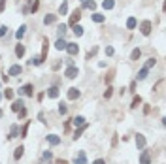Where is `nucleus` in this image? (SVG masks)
I'll use <instances>...</instances> for the list:
<instances>
[{"label":"nucleus","mask_w":166,"mask_h":164,"mask_svg":"<svg viewBox=\"0 0 166 164\" xmlns=\"http://www.w3.org/2000/svg\"><path fill=\"white\" fill-rule=\"evenodd\" d=\"M66 44H68V42H64V38H58V40L55 42V49L64 51V49H66Z\"/></svg>","instance_id":"13"},{"label":"nucleus","mask_w":166,"mask_h":164,"mask_svg":"<svg viewBox=\"0 0 166 164\" xmlns=\"http://www.w3.org/2000/svg\"><path fill=\"white\" fill-rule=\"evenodd\" d=\"M0 87H2V83H0Z\"/></svg>","instance_id":"56"},{"label":"nucleus","mask_w":166,"mask_h":164,"mask_svg":"<svg viewBox=\"0 0 166 164\" xmlns=\"http://www.w3.org/2000/svg\"><path fill=\"white\" fill-rule=\"evenodd\" d=\"M17 94L32 96V94H34V85H32V83H27V85H23L21 89H17Z\"/></svg>","instance_id":"2"},{"label":"nucleus","mask_w":166,"mask_h":164,"mask_svg":"<svg viewBox=\"0 0 166 164\" xmlns=\"http://www.w3.org/2000/svg\"><path fill=\"white\" fill-rule=\"evenodd\" d=\"M136 147L138 149H145V136L144 134H136Z\"/></svg>","instance_id":"11"},{"label":"nucleus","mask_w":166,"mask_h":164,"mask_svg":"<svg viewBox=\"0 0 166 164\" xmlns=\"http://www.w3.org/2000/svg\"><path fill=\"white\" fill-rule=\"evenodd\" d=\"M162 85H164V79H161V81H159L157 85L153 87V91H161V89H162Z\"/></svg>","instance_id":"40"},{"label":"nucleus","mask_w":166,"mask_h":164,"mask_svg":"<svg viewBox=\"0 0 166 164\" xmlns=\"http://www.w3.org/2000/svg\"><path fill=\"white\" fill-rule=\"evenodd\" d=\"M134 89H136V81H132V83H130V89H128V91L134 92Z\"/></svg>","instance_id":"48"},{"label":"nucleus","mask_w":166,"mask_h":164,"mask_svg":"<svg viewBox=\"0 0 166 164\" xmlns=\"http://www.w3.org/2000/svg\"><path fill=\"white\" fill-rule=\"evenodd\" d=\"M140 57H142V51H140L138 47H136V49L132 51V53H130V60H138Z\"/></svg>","instance_id":"26"},{"label":"nucleus","mask_w":166,"mask_h":164,"mask_svg":"<svg viewBox=\"0 0 166 164\" xmlns=\"http://www.w3.org/2000/svg\"><path fill=\"white\" fill-rule=\"evenodd\" d=\"M47 96L49 98H58V87H49L47 89Z\"/></svg>","instance_id":"15"},{"label":"nucleus","mask_w":166,"mask_h":164,"mask_svg":"<svg viewBox=\"0 0 166 164\" xmlns=\"http://www.w3.org/2000/svg\"><path fill=\"white\" fill-rule=\"evenodd\" d=\"M4 96H6V98H9V100H11V98H13V96H15L13 89H11V87H8V89H6V91H4Z\"/></svg>","instance_id":"31"},{"label":"nucleus","mask_w":166,"mask_h":164,"mask_svg":"<svg viewBox=\"0 0 166 164\" xmlns=\"http://www.w3.org/2000/svg\"><path fill=\"white\" fill-rule=\"evenodd\" d=\"M64 76H66L68 79L77 78V76H79V68H77V66H68V68L64 70Z\"/></svg>","instance_id":"4"},{"label":"nucleus","mask_w":166,"mask_h":164,"mask_svg":"<svg viewBox=\"0 0 166 164\" xmlns=\"http://www.w3.org/2000/svg\"><path fill=\"white\" fill-rule=\"evenodd\" d=\"M55 21H57V15H51V13H47L44 17V25H53Z\"/></svg>","instance_id":"16"},{"label":"nucleus","mask_w":166,"mask_h":164,"mask_svg":"<svg viewBox=\"0 0 166 164\" xmlns=\"http://www.w3.org/2000/svg\"><path fill=\"white\" fill-rule=\"evenodd\" d=\"M27 2H32V0H27Z\"/></svg>","instance_id":"55"},{"label":"nucleus","mask_w":166,"mask_h":164,"mask_svg":"<svg viewBox=\"0 0 166 164\" xmlns=\"http://www.w3.org/2000/svg\"><path fill=\"white\" fill-rule=\"evenodd\" d=\"M83 8H87V9L93 11V9L96 8V2H94V0H85V2H83Z\"/></svg>","instance_id":"23"},{"label":"nucleus","mask_w":166,"mask_h":164,"mask_svg":"<svg viewBox=\"0 0 166 164\" xmlns=\"http://www.w3.org/2000/svg\"><path fill=\"white\" fill-rule=\"evenodd\" d=\"M17 134H19V128H17V125H11V128H9V140L11 138H17Z\"/></svg>","instance_id":"22"},{"label":"nucleus","mask_w":166,"mask_h":164,"mask_svg":"<svg viewBox=\"0 0 166 164\" xmlns=\"http://www.w3.org/2000/svg\"><path fill=\"white\" fill-rule=\"evenodd\" d=\"M79 19H81V8H77V9H74V11H72V15H70V21H68V25H70V27H74V25H77V23H79Z\"/></svg>","instance_id":"3"},{"label":"nucleus","mask_w":166,"mask_h":164,"mask_svg":"<svg viewBox=\"0 0 166 164\" xmlns=\"http://www.w3.org/2000/svg\"><path fill=\"white\" fill-rule=\"evenodd\" d=\"M140 164H151V155H149V151H144V149H142V155H140Z\"/></svg>","instance_id":"9"},{"label":"nucleus","mask_w":166,"mask_h":164,"mask_svg":"<svg viewBox=\"0 0 166 164\" xmlns=\"http://www.w3.org/2000/svg\"><path fill=\"white\" fill-rule=\"evenodd\" d=\"M2 81H4V83H8V81H9V76H6V74H2Z\"/></svg>","instance_id":"50"},{"label":"nucleus","mask_w":166,"mask_h":164,"mask_svg":"<svg viewBox=\"0 0 166 164\" xmlns=\"http://www.w3.org/2000/svg\"><path fill=\"white\" fill-rule=\"evenodd\" d=\"M115 145H117V134L113 136V140H112V147H115Z\"/></svg>","instance_id":"51"},{"label":"nucleus","mask_w":166,"mask_h":164,"mask_svg":"<svg viewBox=\"0 0 166 164\" xmlns=\"http://www.w3.org/2000/svg\"><path fill=\"white\" fill-rule=\"evenodd\" d=\"M25 32H27V25H21V27H19V30L15 32V38H17V40H21V38L25 36Z\"/></svg>","instance_id":"18"},{"label":"nucleus","mask_w":166,"mask_h":164,"mask_svg":"<svg viewBox=\"0 0 166 164\" xmlns=\"http://www.w3.org/2000/svg\"><path fill=\"white\" fill-rule=\"evenodd\" d=\"M25 115H27V109H25V106H23V108L19 109V117L23 119V117H25Z\"/></svg>","instance_id":"42"},{"label":"nucleus","mask_w":166,"mask_h":164,"mask_svg":"<svg viewBox=\"0 0 166 164\" xmlns=\"http://www.w3.org/2000/svg\"><path fill=\"white\" fill-rule=\"evenodd\" d=\"M147 74H149V68H145V66H144V68H142V70L138 72V76H136V78H138L140 81H142V79H145V78H147Z\"/></svg>","instance_id":"20"},{"label":"nucleus","mask_w":166,"mask_h":164,"mask_svg":"<svg viewBox=\"0 0 166 164\" xmlns=\"http://www.w3.org/2000/svg\"><path fill=\"white\" fill-rule=\"evenodd\" d=\"M66 53L70 55V57H76V55L79 53V46H77L76 42H70V44H66Z\"/></svg>","instance_id":"5"},{"label":"nucleus","mask_w":166,"mask_h":164,"mask_svg":"<svg viewBox=\"0 0 166 164\" xmlns=\"http://www.w3.org/2000/svg\"><path fill=\"white\" fill-rule=\"evenodd\" d=\"M28 127H30V121H27V123H25V127L21 128V138H27V134H28Z\"/></svg>","instance_id":"30"},{"label":"nucleus","mask_w":166,"mask_h":164,"mask_svg":"<svg viewBox=\"0 0 166 164\" xmlns=\"http://www.w3.org/2000/svg\"><path fill=\"white\" fill-rule=\"evenodd\" d=\"M8 34V27H0V38Z\"/></svg>","instance_id":"41"},{"label":"nucleus","mask_w":166,"mask_h":164,"mask_svg":"<svg viewBox=\"0 0 166 164\" xmlns=\"http://www.w3.org/2000/svg\"><path fill=\"white\" fill-rule=\"evenodd\" d=\"M2 96H4V94H2V92H0V100H2Z\"/></svg>","instance_id":"53"},{"label":"nucleus","mask_w":166,"mask_h":164,"mask_svg":"<svg viewBox=\"0 0 166 164\" xmlns=\"http://www.w3.org/2000/svg\"><path fill=\"white\" fill-rule=\"evenodd\" d=\"M38 8H40V2H38V0H34V4H32L30 9H28V13H34V11H38Z\"/></svg>","instance_id":"36"},{"label":"nucleus","mask_w":166,"mask_h":164,"mask_svg":"<svg viewBox=\"0 0 166 164\" xmlns=\"http://www.w3.org/2000/svg\"><path fill=\"white\" fill-rule=\"evenodd\" d=\"M60 64H63L60 60H58V62H55V64H53V70H58V68H60Z\"/></svg>","instance_id":"49"},{"label":"nucleus","mask_w":166,"mask_h":164,"mask_svg":"<svg viewBox=\"0 0 166 164\" xmlns=\"http://www.w3.org/2000/svg\"><path fill=\"white\" fill-rule=\"evenodd\" d=\"M155 64H157V60H155V59H153V57H151V59H149L147 62H145V68H153Z\"/></svg>","instance_id":"39"},{"label":"nucleus","mask_w":166,"mask_h":164,"mask_svg":"<svg viewBox=\"0 0 166 164\" xmlns=\"http://www.w3.org/2000/svg\"><path fill=\"white\" fill-rule=\"evenodd\" d=\"M113 53H115V51H113V47H106V55H108V57H112Z\"/></svg>","instance_id":"43"},{"label":"nucleus","mask_w":166,"mask_h":164,"mask_svg":"<svg viewBox=\"0 0 166 164\" xmlns=\"http://www.w3.org/2000/svg\"><path fill=\"white\" fill-rule=\"evenodd\" d=\"M6 9V0H0V13Z\"/></svg>","instance_id":"44"},{"label":"nucleus","mask_w":166,"mask_h":164,"mask_svg":"<svg viewBox=\"0 0 166 164\" xmlns=\"http://www.w3.org/2000/svg\"><path fill=\"white\" fill-rule=\"evenodd\" d=\"M151 28H153V23L149 21V19L142 21V25H140V32H142L144 36H149V34H151Z\"/></svg>","instance_id":"1"},{"label":"nucleus","mask_w":166,"mask_h":164,"mask_svg":"<svg viewBox=\"0 0 166 164\" xmlns=\"http://www.w3.org/2000/svg\"><path fill=\"white\" fill-rule=\"evenodd\" d=\"M60 138L57 136V134H49V136H47V143H49V145H60Z\"/></svg>","instance_id":"12"},{"label":"nucleus","mask_w":166,"mask_h":164,"mask_svg":"<svg viewBox=\"0 0 166 164\" xmlns=\"http://www.w3.org/2000/svg\"><path fill=\"white\" fill-rule=\"evenodd\" d=\"M15 55H17L19 59H21L23 55H25V46H21V44H17V46H15Z\"/></svg>","instance_id":"25"},{"label":"nucleus","mask_w":166,"mask_h":164,"mask_svg":"<svg viewBox=\"0 0 166 164\" xmlns=\"http://www.w3.org/2000/svg\"><path fill=\"white\" fill-rule=\"evenodd\" d=\"M21 72H23L21 66H19V64H13V66H9L8 76H11V78H19V76H21Z\"/></svg>","instance_id":"7"},{"label":"nucleus","mask_w":166,"mask_h":164,"mask_svg":"<svg viewBox=\"0 0 166 164\" xmlns=\"http://www.w3.org/2000/svg\"><path fill=\"white\" fill-rule=\"evenodd\" d=\"M74 164H87V155L85 151H79L76 155V159H74Z\"/></svg>","instance_id":"8"},{"label":"nucleus","mask_w":166,"mask_h":164,"mask_svg":"<svg viewBox=\"0 0 166 164\" xmlns=\"http://www.w3.org/2000/svg\"><path fill=\"white\" fill-rule=\"evenodd\" d=\"M23 106H25V102H23V100H21V98H17V100H15V102H13V104H11V111H15V113H17L19 109H21V108H23Z\"/></svg>","instance_id":"14"},{"label":"nucleus","mask_w":166,"mask_h":164,"mask_svg":"<svg viewBox=\"0 0 166 164\" xmlns=\"http://www.w3.org/2000/svg\"><path fill=\"white\" fill-rule=\"evenodd\" d=\"M66 27H68V25H58V27H57V32H58V36H63V34H64V32H66Z\"/></svg>","instance_id":"37"},{"label":"nucleus","mask_w":166,"mask_h":164,"mask_svg":"<svg viewBox=\"0 0 166 164\" xmlns=\"http://www.w3.org/2000/svg\"><path fill=\"white\" fill-rule=\"evenodd\" d=\"M140 104H142V96H134V100H132V104H130V108H138Z\"/></svg>","instance_id":"35"},{"label":"nucleus","mask_w":166,"mask_h":164,"mask_svg":"<svg viewBox=\"0 0 166 164\" xmlns=\"http://www.w3.org/2000/svg\"><path fill=\"white\" fill-rule=\"evenodd\" d=\"M74 34H76V36H83V27H81V25H74Z\"/></svg>","instance_id":"28"},{"label":"nucleus","mask_w":166,"mask_h":164,"mask_svg":"<svg viewBox=\"0 0 166 164\" xmlns=\"http://www.w3.org/2000/svg\"><path fill=\"white\" fill-rule=\"evenodd\" d=\"M23 151H25V147H23V145H19L17 149L13 151V159H15V160H19V159L23 157Z\"/></svg>","instance_id":"21"},{"label":"nucleus","mask_w":166,"mask_h":164,"mask_svg":"<svg viewBox=\"0 0 166 164\" xmlns=\"http://www.w3.org/2000/svg\"><path fill=\"white\" fill-rule=\"evenodd\" d=\"M2 115H4V111H2V108H0V119H2Z\"/></svg>","instance_id":"52"},{"label":"nucleus","mask_w":166,"mask_h":164,"mask_svg":"<svg viewBox=\"0 0 166 164\" xmlns=\"http://www.w3.org/2000/svg\"><path fill=\"white\" fill-rule=\"evenodd\" d=\"M55 164H68V162L64 159H57V160H55Z\"/></svg>","instance_id":"46"},{"label":"nucleus","mask_w":166,"mask_h":164,"mask_svg":"<svg viewBox=\"0 0 166 164\" xmlns=\"http://www.w3.org/2000/svg\"><path fill=\"white\" fill-rule=\"evenodd\" d=\"M66 64H68V66H74V59H72V57H68V59H66Z\"/></svg>","instance_id":"45"},{"label":"nucleus","mask_w":166,"mask_h":164,"mask_svg":"<svg viewBox=\"0 0 166 164\" xmlns=\"http://www.w3.org/2000/svg\"><path fill=\"white\" fill-rule=\"evenodd\" d=\"M72 123L76 125V127H81V125H85V117H83V115H77V117L72 119Z\"/></svg>","instance_id":"19"},{"label":"nucleus","mask_w":166,"mask_h":164,"mask_svg":"<svg viewBox=\"0 0 166 164\" xmlns=\"http://www.w3.org/2000/svg\"><path fill=\"white\" fill-rule=\"evenodd\" d=\"M102 6L106 9H113V6H115V2H113V0H104L102 2Z\"/></svg>","instance_id":"33"},{"label":"nucleus","mask_w":166,"mask_h":164,"mask_svg":"<svg viewBox=\"0 0 166 164\" xmlns=\"http://www.w3.org/2000/svg\"><path fill=\"white\" fill-rule=\"evenodd\" d=\"M136 25H138V21H136V17H128V19H126V28H128V30H132V28H136Z\"/></svg>","instance_id":"17"},{"label":"nucleus","mask_w":166,"mask_h":164,"mask_svg":"<svg viewBox=\"0 0 166 164\" xmlns=\"http://www.w3.org/2000/svg\"><path fill=\"white\" fill-rule=\"evenodd\" d=\"M42 159H44L45 162H49V160H53V153H51V151H44V157H42Z\"/></svg>","instance_id":"34"},{"label":"nucleus","mask_w":166,"mask_h":164,"mask_svg":"<svg viewBox=\"0 0 166 164\" xmlns=\"http://www.w3.org/2000/svg\"><path fill=\"white\" fill-rule=\"evenodd\" d=\"M93 164H106V160H104V159H96Z\"/></svg>","instance_id":"47"},{"label":"nucleus","mask_w":166,"mask_h":164,"mask_svg":"<svg viewBox=\"0 0 166 164\" xmlns=\"http://www.w3.org/2000/svg\"><path fill=\"white\" fill-rule=\"evenodd\" d=\"M66 13H68V4H66V2H63L60 8H58V15H66Z\"/></svg>","instance_id":"29"},{"label":"nucleus","mask_w":166,"mask_h":164,"mask_svg":"<svg viewBox=\"0 0 166 164\" xmlns=\"http://www.w3.org/2000/svg\"><path fill=\"white\" fill-rule=\"evenodd\" d=\"M79 2H85V0H79Z\"/></svg>","instance_id":"54"},{"label":"nucleus","mask_w":166,"mask_h":164,"mask_svg":"<svg viewBox=\"0 0 166 164\" xmlns=\"http://www.w3.org/2000/svg\"><path fill=\"white\" fill-rule=\"evenodd\" d=\"M79 89H76V87H70L68 89V92H66V96H68V100H77L79 98Z\"/></svg>","instance_id":"6"},{"label":"nucleus","mask_w":166,"mask_h":164,"mask_svg":"<svg viewBox=\"0 0 166 164\" xmlns=\"http://www.w3.org/2000/svg\"><path fill=\"white\" fill-rule=\"evenodd\" d=\"M58 113H60V115H66V113H68V106L64 104V102H60V104H58Z\"/></svg>","instance_id":"27"},{"label":"nucleus","mask_w":166,"mask_h":164,"mask_svg":"<svg viewBox=\"0 0 166 164\" xmlns=\"http://www.w3.org/2000/svg\"><path fill=\"white\" fill-rule=\"evenodd\" d=\"M85 128H87V125H81V127H79V128H77L76 132H74V140H77V138H79V136H81V132H83V130H85Z\"/></svg>","instance_id":"32"},{"label":"nucleus","mask_w":166,"mask_h":164,"mask_svg":"<svg viewBox=\"0 0 166 164\" xmlns=\"http://www.w3.org/2000/svg\"><path fill=\"white\" fill-rule=\"evenodd\" d=\"M47 51H49V42H47V38H44V47H42V55H40L42 62L47 59Z\"/></svg>","instance_id":"10"},{"label":"nucleus","mask_w":166,"mask_h":164,"mask_svg":"<svg viewBox=\"0 0 166 164\" xmlns=\"http://www.w3.org/2000/svg\"><path fill=\"white\" fill-rule=\"evenodd\" d=\"M112 94H113V89L108 85V89H106V92H104V98H112Z\"/></svg>","instance_id":"38"},{"label":"nucleus","mask_w":166,"mask_h":164,"mask_svg":"<svg viewBox=\"0 0 166 164\" xmlns=\"http://www.w3.org/2000/svg\"><path fill=\"white\" fill-rule=\"evenodd\" d=\"M91 19H93L94 23H104V19H106V17H104L102 13H93V15H91Z\"/></svg>","instance_id":"24"}]
</instances>
